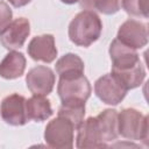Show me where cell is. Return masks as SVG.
<instances>
[{
	"label": "cell",
	"mask_w": 149,
	"mask_h": 149,
	"mask_svg": "<svg viewBox=\"0 0 149 149\" xmlns=\"http://www.w3.org/2000/svg\"><path fill=\"white\" fill-rule=\"evenodd\" d=\"M26 57L22 52L10 50L0 62V77L5 79L20 78L26 70Z\"/></svg>",
	"instance_id": "4fadbf2b"
},
{
	"label": "cell",
	"mask_w": 149,
	"mask_h": 149,
	"mask_svg": "<svg viewBox=\"0 0 149 149\" xmlns=\"http://www.w3.org/2000/svg\"><path fill=\"white\" fill-rule=\"evenodd\" d=\"M116 38L133 49H142L148 43V27L146 23L128 19L119 28Z\"/></svg>",
	"instance_id": "52a82bcc"
},
{
	"label": "cell",
	"mask_w": 149,
	"mask_h": 149,
	"mask_svg": "<svg viewBox=\"0 0 149 149\" xmlns=\"http://www.w3.org/2000/svg\"><path fill=\"white\" fill-rule=\"evenodd\" d=\"M84 62L83 59L76 55V54H65L63 55L55 65L56 73L59 77L65 76H73V74H80L84 73Z\"/></svg>",
	"instance_id": "2e32d148"
},
{
	"label": "cell",
	"mask_w": 149,
	"mask_h": 149,
	"mask_svg": "<svg viewBox=\"0 0 149 149\" xmlns=\"http://www.w3.org/2000/svg\"><path fill=\"white\" fill-rule=\"evenodd\" d=\"M30 34V23L26 17L13 20L0 34V43L7 50H16L23 47Z\"/></svg>",
	"instance_id": "30bf717a"
},
{
	"label": "cell",
	"mask_w": 149,
	"mask_h": 149,
	"mask_svg": "<svg viewBox=\"0 0 149 149\" xmlns=\"http://www.w3.org/2000/svg\"><path fill=\"white\" fill-rule=\"evenodd\" d=\"M121 7L128 15L148 17V0H121Z\"/></svg>",
	"instance_id": "d6986e66"
},
{
	"label": "cell",
	"mask_w": 149,
	"mask_h": 149,
	"mask_svg": "<svg viewBox=\"0 0 149 149\" xmlns=\"http://www.w3.org/2000/svg\"><path fill=\"white\" fill-rule=\"evenodd\" d=\"M99 129L102 135V140L107 143L116 140L119 136L118 132V112L112 108L104 109L95 116Z\"/></svg>",
	"instance_id": "9a60e30c"
},
{
	"label": "cell",
	"mask_w": 149,
	"mask_h": 149,
	"mask_svg": "<svg viewBox=\"0 0 149 149\" xmlns=\"http://www.w3.org/2000/svg\"><path fill=\"white\" fill-rule=\"evenodd\" d=\"M80 7L88 10H98L105 15H112L120 10L121 0H80Z\"/></svg>",
	"instance_id": "ac0fdd59"
},
{
	"label": "cell",
	"mask_w": 149,
	"mask_h": 149,
	"mask_svg": "<svg viewBox=\"0 0 149 149\" xmlns=\"http://www.w3.org/2000/svg\"><path fill=\"white\" fill-rule=\"evenodd\" d=\"M63 3H66V5H73V3H77L79 2L80 0H61Z\"/></svg>",
	"instance_id": "7402d4cb"
},
{
	"label": "cell",
	"mask_w": 149,
	"mask_h": 149,
	"mask_svg": "<svg viewBox=\"0 0 149 149\" xmlns=\"http://www.w3.org/2000/svg\"><path fill=\"white\" fill-rule=\"evenodd\" d=\"M108 52L112 61L111 73L114 74L128 91L139 87L146 78V70L137 51L123 44L118 38H114Z\"/></svg>",
	"instance_id": "6da1fadb"
},
{
	"label": "cell",
	"mask_w": 149,
	"mask_h": 149,
	"mask_svg": "<svg viewBox=\"0 0 149 149\" xmlns=\"http://www.w3.org/2000/svg\"><path fill=\"white\" fill-rule=\"evenodd\" d=\"M148 116L135 108H123L118 113V132L130 141H142L148 146Z\"/></svg>",
	"instance_id": "3957f363"
},
{
	"label": "cell",
	"mask_w": 149,
	"mask_h": 149,
	"mask_svg": "<svg viewBox=\"0 0 149 149\" xmlns=\"http://www.w3.org/2000/svg\"><path fill=\"white\" fill-rule=\"evenodd\" d=\"M57 115L64 116L70 120L74 128L77 129L78 126L83 122L85 116V102L78 101H70V102H62Z\"/></svg>",
	"instance_id": "e0dca14e"
},
{
	"label": "cell",
	"mask_w": 149,
	"mask_h": 149,
	"mask_svg": "<svg viewBox=\"0 0 149 149\" xmlns=\"http://www.w3.org/2000/svg\"><path fill=\"white\" fill-rule=\"evenodd\" d=\"M26 98L19 93H12L3 98L0 105L2 120L10 126H23L28 122L26 113Z\"/></svg>",
	"instance_id": "ba28073f"
},
{
	"label": "cell",
	"mask_w": 149,
	"mask_h": 149,
	"mask_svg": "<svg viewBox=\"0 0 149 149\" xmlns=\"http://www.w3.org/2000/svg\"><path fill=\"white\" fill-rule=\"evenodd\" d=\"M128 90L121 84V81L112 73L104 74L99 77L94 83V93L95 95L107 105H118L120 104Z\"/></svg>",
	"instance_id": "8992f818"
},
{
	"label": "cell",
	"mask_w": 149,
	"mask_h": 149,
	"mask_svg": "<svg viewBox=\"0 0 149 149\" xmlns=\"http://www.w3.org/2000/svg\"><path fill=\"white\" fill-rule=\"evenodd\" d=\"M76 147L78 149H92V148H104L107 147V143L102 140L101 132L98 126L95 118L90 116L77 128Z\"/></svg>",
	"instance_id": "8fae6325"
},
{
	"label": "cell",
	"mask_w": 149,
	"mask_h": 149,
	"mask_svg": "<svg viewBox=\"0 0 149 149\" xmlns=\"http://www.w3.org/2000/svg\"><path fill=\"white\" fill-rule=\"evenodd\" d=\"M13 12L8 3L0 0V34L7 28V26L13 21Z\"/></svg>",
	"instance_id": "ffe728a7"
},
{
	"label": "cell",
	"mask_w": 149,
	"mask_h": 149,
	"mask_svg": "<svg viewBox=\"0 0 149 149\" xmlns=\"http://www.w3.org/2000/svg\"><path fill=\"white\" fill-rule=\"evenodd\" d=\"M101 31L102 22L99 15L94 10L84 9L71 20L68 35L73 44L87 48L100 37Z\"/></svg>",
	"instance_id": "7a4b0ae2"
},
{
	"label": "cell",
	"mask_w": 149,
	"mask_h": 149,
	"mask_svg": "<svg viewBox=\"0 0 149 149\" xmlns=\"http://www.w3.org/2000/svg\"><path fill=\"white\" fill-rule=\"evenodd\" d=\"M8 1L12 6H14L16 8H20V7H23V6L28 5L31 0H8Z\"/></svg>",
	"instance_id": "44dd1931"
},
{
	"label": "cell",
	"mask_w": 149,
	"mask_h": 149,
	"mask_svg": "<svg viewBox=\"0 0 149 149\" xmlns=\"http://www.w3.org/2000/svg\"><path fill=\"white\" fill-rule=\"evenodd\" d=\"M56 81L54 71L45 65H37L30 69L26 76L28 90L35 95H48L51 93Z\"/></svg>",
	"instance_id": "9c48e42d"
},
{
	"label": "cell",
	"mask_w": 149,
	"mask_h": 149,
	"mask_svg": "<svg viewBox=\"0 0 149 149\" xmlns=\"http://www.w3.org/2000/svg\"><path fill=\"white\" fill-rule=\"evenodd\" d=\"M26 113L27 119L35 122H42L52 115V108L50 100L45 95H35L26 100Z\"/></svg>",
	"instance_id": "5bb4252c"
},
{
	"label": "cell",
	"mask_w": 149,
	"mask_h": 149,
	"mask_svg": "<svg viewBox=\"0 0 149 149\" xmlns=\"http://www.w3.org/2000/svg\"><path fill=\"white\" fill-rule=\"evenodd\" d=\"M74 126L64 116L57 115V118L49 121L44 129V141L48 147L55 149H71L74 140Z\"/></svg>",
	"instance_id": "277c9868"
},
{
	"label": "cell",
	"mask_w": 149,
	"mask_h": 149,
	"mask_svg": "<svg viewBox=\"0 0 149 149\" xmlns=\"http://www.w3.org/2000/svg\"><path fill=\"white\" fill-rule=\"evenodd\" d=\"M91 84L84 73L59 77L57 93L62 102H86L91 95Z\"/></svg>",
	"instance_id": "5b68a950"
},
{
	"label": "cell",
	"mask_w": 149,
	"mask_h": 149,
	"mask_svg": "<svg viewBox=\"0 0 149 149\" xmlns=\"http://www.w3.org/2000/svg\"><path fill=\"white\" fill-rule=\"evenodd\" d=\"M28 55L36 62L51 63L57 57V48L55 37L51 34H43L30 40L27 47Z\"/></svg>",
	"instance_id": "7c38bea8"
}]
</instances>
